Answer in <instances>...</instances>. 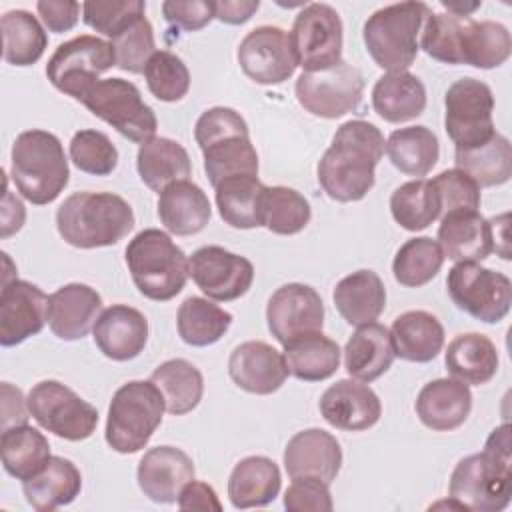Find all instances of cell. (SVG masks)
<instances>
[{
  "instance_id": "ba28073f",
  "label": "cell",
  "mask_w": 512,
  "mask_h": 512,
  "mask_svg": "<svg viewBox=\"0 0 512 512\" xmlns=\"http://www.w3.org/2000/svg\"><path fill=\"white\" fill-rule=\"evenodd\" d=\"M164 410V396L152 380H132L122 384L108 406V446L118 454L140 452L160 426Z\"/></svg>"
},
{
  "instance_id": "bcb514c9",
  "label": "cell",
  "mask_w": 512,
  "mask_h": 512,
  "mask_svg": "<svg viewBox=\"0 0 512 512\" xmlns=\"http://www.w3.org/2000/svg\"><path fill=\"white\" fill-rule=\"evenodd\" d=\"M312 218L308 200L288 186H264L260 198V222L274 234L292 236L302 232Z\"/></svg>"
},
{
  "instance_id": "9c48e42d",
  "label": "cell",
  "mask_w": 512,
  "mask_h": 512,
  "mask_svg": "<svg viewBox=\"0 0 512 512\" xmlns=\"http://www.w3.org/2000/svg\"><path fill=\"white\" fill-rule=\"evenodd\" d=\"M96 118L110 124L116 132L136 144H144L154 138L158 120L154 110L142 100L136 84L122 78L98 80L82 98Z\"/></svg>"
},
{
  "instance_id": "603a6c76",
  "label": "cell",
  "mask_w": 512,
  "mask_h": 512,
  "mask_svg": "<svg viewBox=\"0 0 512 512\" xmlns=\"http://www.w3.org/2000/svg\"><path fill=\"white\" fill-rule=\"evenodd\" d=\"M228 374L238 388L250 394H272L288 378L284 356L262 340L238 344L228 358Z\"/></svg>"
},
{
  "instance_id": "94428289",
  "label": "cell",
  "mask_w": 512,
  "mask_h": 512,
  "mask_svg": "<svg viewBox=\"0 0 512 512\" xmlns=\"http://www.w3.org/2000/svg\"><path fill=\"white\" fill-rule=\"evenodd\" d=\"M260 8L258 0H220L214 2V14L226 24H244Z\"/></svg>"
},
{
  "instance_id": "60d3db41",
  "label": "cell",
  "mask_w": 512,
  "mask_h": 512,
  "mask_svg": "<svg viewBox=\"0 0 512 512\" xmlns=\"http://www.w3.org/2000/svg\"><path fill=\"white\" fill-rule=\"evenodd\" d=\"M384 150L394 168L414 178L426 176L436 166L440 156L438 138L426 126H408L394 130L388 136Z\"/></svg>"
},
{
  "instance_id": "484cf974",
  "label": "cell",
  "mask_w": 512,
  "mask_h": 512,
  "mask_svg": "<svg viewBox=\"0 0 512 512\" xmlns=\"http://www.w3.org/2000/svg\"><path fill=\"white\" fill-rule=\"evenodd\" d=\"M414 408L426 428L450 432L468 420L472 392L468 384L456 378H436L420 388Z\"/></svg>"
},
{
  "instance_id": "7c38bea8",
  "label": "cell",
  "mask_w": 512,
  "mask_h": 512,
  "mask_svg": "<svg viewBox=\"0 0 512 512\" xmlns=\"http://www.w3.org/2000/svg\"><path fill=\"white\" fill-rule=\"evenodd\" d=\"M30 416L58 438L80 442L94 434L98 410L58 380H42L28 392Z\"/></svg>"
},
{
  "instance_id": "f546056e",
  "label": "cell",
  "mask_w": 512,
  "mask_h": 512,
  "mask_svg": "<svg viewBox=\"0 0 512 512\" xmlns=\"http://www.w3.org/2000/svg\"><path fill=\"white\" fill-rule=\"evenodd\" d=\"M82 490V474L76 464L62 456H50L46 466L22 482L26 502L38 512H52L72 504Z\"/></svg>"
},
{
  "instance_id": "d6a6232c",
  "label": "cell",
  "mask_w": 512,
  "mask_h": 512,
  "mask_svg": "<svg viewBox=\"0 0 512 512\" xmlns=\"http://www.w3.org/2000/svg\"><path fill=\"white\" fill-rule=\"evenodd\" d=\"M334 306L350 326L376 322L386 308V288L374 270L344 276L332 292Z\"/></svg>"
},
{
  "instance_id": "8fae6325",
  "label": "cell",
  "mask_w": 512,
  "mask_h": 512,
  "mask_svg": "<svg viewBox=\"0 0 512 512\" xmlns=\"http://www.w3.org/2000/svg\"><path fill=\"white\" fill-rule=\"evenodd\" d=\"M446 288L460 310L486 324H498L512 304L510 278L478 262H456L448 270Z\"/></svg>"
},
{
  "instance_id": "3957f363",
  "label": "cell",
  "mask_w": 512,
  "mask_h": 512,
  "mask_svg": "<svg viewBox=\"0 0 512 512\" xmlns=\"http://www.w3.org/2000/svg\"><path fill=\"white\" fill-rule=\"evenodd\" d=\"M136 224L132 206L112 192H74L56 210V228L74 248L114 246Z\"/></svg>"
},
{
  "instance_id": "e0dca14e",
  "label": "cell",
  "mask_w": 512,
  "mask_h": 512,
  "mask_svg": "<svg viewBox=\"0 0 512 512\" xmlns=\"http://www.w3.org/2000/svg\"><path fill=\"white\" fill-rule=\"evenodd\" d=\"M188 274L208 298L218 302L238 300L254 282L252 262L222 246L198 248L188 258Z\"/></svg>"
},
{
  "instance_id": "681fc988",
  "label": "cell",
  "mask_w": 512,
  "mask_h": 512,
  "mask_svg": "<svg viewBox=\"0 0 512 512\" xmlns=\"http://www.w3.org/2000/svg\"><path fill=\"white\" fill-rule=\"evenodd\" d=\"M148 90L162 102H178L190 90V72L180 56L170 50H156L144 68Z\"/></svg>"
},
{
  "instance_id": "f1b7e54d",
  "label": "cell",
  "mask_w": 512,
  "mask_h": 512,
  "mask_svg": "<svg viewBox=\"0 0 512 512\" xmlns=\"http://www.w3.org/2000/svg\"><path fill=\"white\" fill-rule=\"evenodd\" d=\"M394 358L396 354L390 330L378 322L356 326V332L344 346L346 372L360 382L380 378L384 372H388Z\"/></svg>"
},
{
  "instance_id": "f907efd6",
  "label": "cell",
  "mask_w": 512,
  "mask_h": 512,
  "mask_svg": "<svg viewBox=\"0 0 512 512\" xmlns=\"http://www.w3.org/2000/svg\"><path fill=\"white\" fill-rule=\"evenodd\" d=\"M70 160L92 176H108L118 166V150L100 130H80L70 140Z\"/></svg>"
},
{
  "instance_id": "836d02e7",
  "label": "cell",
  "mask_w": 512,
  "mask_h": 512,
  "mask_svg": "<svg viewBox=\"0 0 512 512\" xmlns=\"http://www.w3.org/2000/svg\"><path fill=\"white\" fill-rule=\"evenodd\" d=\"M390 338L394 354L408 362H430L444 346V328L440 320L426 310H408L392 322Z\"/></svg>"
},
{
  "instance_id": "cb8c5ba5",
  "label": "cell",
  "mask_w": 512,
  "mask_h": 512,
  "mask_svg": "<svg viewBox=\"0 0 512 512\" xmlns=\"http://www.w3.org/2000/svg\"><path fill=\"white\" fill-rule=\"evenodd\" d=\"M342 466V448L338 440L322 428L296 432L284 448L286 474L294 478L312 476L330 484Z\"/></svg>"
},
{
  "instance_id": "d6986e66",
  "label": "cell",
  "mask_w": 512,
  "mask_h": 512,
  "mask_svg": "<svg viewBox=\"0 0 512 512\" xmlns=\"http://www.w3.org/2000/svg\"><path fill=\"white\" fill-rule=\"evenodd\" d=\"M48 296L32 282L12 278L0 292V344L16 346L46 324Z\"/></svg>"
},
{
  "instance_id": "7dc6e473",
  "label": "cell",
  "mask_w": 512,
  "mask_h": 512,
  "mask_svg": "<svg viewBox=\"0 0 512 512\" xmlns=\"http://www.w3.org/2000/svg\"><path fill=\"white\" fill-rule=\"evenodd\" d=\"M390 212L396 224L408 232H420L440 218V204L430 180L416 178L400 184L390 196Z\"/></svg>"
},
{
  "instance_id": "5bb4252c",
  "label": "cell",
  "mask_w": 512,
  "mask_h": 512,
  "mask_svg": "<svg viewBox=\"0 0 512 512\" xmlns=\"http://www.w3.org/2000/svg\"><path fill=\"white\" fill-rule=\"evenodd\" d=\"M364 96V76L342 60L332 68L302 72L296 80V100L312 116L334 120L356 112Z\"/></svg>"
},
{
  "instance_id": "ac0fdd59",
  "label": "cell",
  "mask_w": 512,
  "mask_h": 512,
  "mask_svg": "<svg viewBox=\"0 0 512 512\" xmlns=\"http://www.w3.org/2000/svg\"><path fill=\"white\" fill-rule=\"evenodd\" d=\"M266 322L272 336L284 346L298 336L322 332L324 302L308 284H284L268 300Z\"/></svg>"
},
{
  "instance_id": "30bf717a",
  "label": "cell",
  "mask_w": 512,
  "mask_h": 512,
  "mask_svg": "<svg viewBox=\"0 0 512 512\" xmlns=\"http://www.w3.org/2000/svg\"><path fill=\"white\" fill-rule=\"evenodd\" d=\"M116 66V54L110 42L82 34L58 44L46 64V76L52 86L78 100L98 82V76Z\"/></svg>"
},
{
  "instance_id": "6125c7cd",
  "label": "cell",
  "mask_w": 512,
  "mask_h": 512,
  "mask_svg": "<svg viewBox=\"0 0 512 512\" xmlns=\"http://www.w3.org/2000/svg\"><path fill=\"white\" fill-rule=\"evenodd\" d=\"M26 212H24V204L14 198L6 186V178H4V200H2V238L18 232L24 224Z\"/></svg>"
},
{
  "instance_id": "680465c9",
  "label": "cell",
  "mask_w": 512,
  "mask_h": 512,
  "mask_svg": "<svg viewBox=\"0 0 512 512\" xmlns=\"http://www.w3.org/2000/svg\"><path fill=\"white\" fill-rule=\"evenodd\" d=\"M178 508L180 510H214V512H220L222 510V502L218 500V494L216 490L206 484V482H200V480H192L188 482L180 496H178Z\"/></svg>"
},
{
  "instance_id": "1f68e13d",
  "label": "cell",
  "mask_w": 512,
  "mask_h": 512,
  "mask_svg": "<svg viewBox=\"0 0 512 512\" xmlns=\"http://www.w3.org/2000/svg\"><path fill=\"white\" fill-rule=\"evenodd\" d=\"M512 52V38L504 24L462 18L458 34V64L490 70L502 66Z\"/></svg>"
},
{
  "instance_id": "6f0895ef",
  "label": "cell",
  "mask_w": 512,
  "mask_h": 512,
  "mask_svg": "<svg viewBox=\"0 0 512 512\" xmlns=\"http://www.w3.org/2000/svg\"><path fill=\"white\" fill-rule=\"evenodd\" d=\"M80 4L72 0H38L36 10L44 26L54 32H68L76 26L80 16Z\"/></svg>"
},
{
  "instance_id": "ffe728a7",
  "label": "cell",
  "mask_w": 512,
  "mask_h": 512,
  "mask_svg": "<svg viewBox=\"0 0 512 512\" xmlns=\"http://www.w3.org/2000/svg\"><path fill=\"white\" fill-rule=\"evenodd\" d=\"M322 418L346 432H362L372 428L382 416L378 394L356 378H344L328 386L318 402Z\"/></svg>"
},
{
  "instance_id": "db71d44e",
  "label": "cell",
  "mask_w": 512,
  "mask_h": 512,
  "mask_svg": "<svg viewBox=\"0 0 512 512\" xmlns=\"http://www.w3.org/2000/svg\"><path fill=\"white\" fill-rule=\"evenodd\" d=\"M430 184L440 204V218L450 212H472L480 208V186L458 168L442 170Z\"/></svg>"
},
{
  "instance_id": "f6af8a7d",
  "label": "cell",
  "mask_w": 512,
  "mask_h": 512,
  "mask_svg": "<svg viewBox=\"0 0 512 512\" xmlns=\"http://www.w3.org/2000/svg\"><path fill=\"white\" fill-rule=\"evenodd\" d=\"M214 190L220 218L228 226L240 230L262 226L260 198L264 184L258 176H232L222 180Z\"/></svg>"
},
{
  "instance_id": "b9f144b4",
  "label": "cell",
  "mask_w": 512,
  "mask_h": 512,
  "mask_svg": "<svg viewBox=\"0 0 512 512\" xmlns=\"http://www.w3.org/2000/svg\"><path fill=\"white\" fill-rule=\"evenodd\" d=\"M164 396L166 410L174 416L192 412L204 394L202 372L184 358L162 362L150 376Z\"/></svg>"
},
{
  "instance_id": "74e56055",
  "label": "cell",
  "mask_w": 512,
  "mask_h": 512,
  "mask_svg": "<svg viewBox=\"0 0 512 512\" xmlns=\"http://www.w3.org/2000/svg\"><path fill=\"white\" fill-rule=\"evenodd\" d=\"M340 354V346L332 338L312 332L286 342L282 356L290 376L302 382H322L336 374Z\"/></svg>"
},
{
  "instance_id": "ab89813d",
  "label": "cell",
  "mask_w": 512,
  "mask_h": 512,
  "mask_svg": "<svg viewBox=\"0 0 512 512\" xmlns=\"http://www.w3.org/2000/svg\"><path fill=\"white\" fill-rule=\"evenodd\" d=\"M454 162L480 188L506 184L512 176V148L508 138L498 132L480 146L454 150Z\"/></svg>"
},
{
  "instance_id": "ee69618b",
  "label": "cell",
  "mask_w": 512,
  "mask_h": 512,
  "mask_svg": "<svg viewBox=\"0 0 512 512\" xmlns=\"http://www.w3.org/2000/svg\"><path fill=\"white\" fill-rule=\"evenodd\" d=\"M2 28V58L12 66H32L36 64L46 46L48 36L28 10H8L0 18Z\"/></svg>"
},
{
  "instance_id": "f5cc1de1",
  "label": "cell",
  "mask_w": 512,
  "mask_h": 512,
  "mask_svg": "<svg viewBox=\"0 0 512 512\" xmlns=\"http://www.w3.org/2000/svg\"><path fill=\"white\" fill-rule=\"evenodd\" d=\"M144 12L146 2L142 0H90L82 4L84 24L108 38L118 36Z\"/></svg>"
},
{
  "instance_id": "4dcf8cb0",
  "label": "cell",
  "mask_w": 512,
  "mask_h": 512,
  "mask_svg": "<svg viewBox=\"0 0 512 512\" xmlns=\"http://www.w3.org/2000/svg\"><path fill=\"white\" fill-rule=\"evenodd\" d=\"M282 476L268 456H246L230 472L228 498L234 508H262L276 500Z\"/></svg>"
},
{
  "instance_id": "83f0119b",
  "label": "cell",
  "mask_w": 512,
  "mask_h": 512,
  "mask_svg": "<svg viewBox=\"0 0 512 512\" xmlns=\"http://www.w3.org/2000/svg\"><path fill=\"white\" fill-rule=\"evenodd\" d=\"M210 216L212 206L206 192L190 180L172 182L158 196V218L164 228L176 236L202 232Z\"/></svg>"
},
{
  "instance_id": "9f6ffc18",
  "label": "cell",
  "mask_w": 512,
  "mask_h": 512,
  "mask_svg": "<svg viewBox=\"0 0 512 512\" xmlns=\"http://www.w3.org/2000/svg\"><path fill=\"white\" fill-rule=\"evenodd\" d=\"M162 16L170 26L186 32L200 30L210 24L212 18H216L214 2L210 0H166L162 2Z\"/></svg>"
},
{
  "instance_id": "7a4b0ae2",
  "label": "cell",
  "mask_w": 512,
  "mask_h": 512,
  "mask_svg": "<svg viewBox=\"0 0 512 512\" xmlns=\"http://www.w3.org/2000/svg\"><path fill=\"white\" fill-rule=\"evenodd\" d=\"M510 426L494 428L484 450L462 458L452 470L448 498L458 510L500 512L510 504L512 492Z\"/></svg>"
},
{
  "instance_id": "44dd1931",
  "label": "cell",
  "mask_w": 512,
  "mask_h": 512,
  "mask_svg": "<svg viewBox=\"0 0 512 512\" xmlns=\"http://www.w3.org/2000/svg\"><path fill=\"white\" fill-rule=\"evenodd\" d=\"M196 468L192 458L176 446H156L144 452L138 462V486L152 502L172 504L182 488L192 482Z\"/></svg>"
},
{
  "instance_id": "4316f807",
  "label": "cell",
  "mask_w": 512,
  "mask_h": 512,
  "mask_svg": "<svg viewBox=\"0 0 512 512\" xmlns=\"http://www.w3.org/2000/svg\"><path fill=\"white\" fill-rule=\"evenodd\" d=\"M438 244L444 258L454 262H482L494 252L490 220L478 210L450 212L440 218Z\"/></svg>"
},
{
  "instance_id": "5b68a950",
  "label": "cell",
  "mask_w": 512,
  "mask_h": 512,
  "mask_svg": "<svg viewBox=\"0 0 512 512\" xmlns=\"http://www.w3.org/2000/svg\"><path fill=\"white\" fill-rule=\"evenodd\" d=\"M10 178L32 204L54 202L68 186L70 168L60 138L48 130H24L10 150Z\"/></svg>"
},
{
  "instance_id": "11a10c76",
  "label": "cell",
  "mask_w": 512,
  "mask_h": 512,
  "mask_svg": "<svg viewBox=\"0 0 512 512\" xmlns=\"http://www.w3.org/2000/svg\"><path fill=\"white\" fill-rule=\"evenodd\" d=\"M330 484L320 478H294L284 492V508L288 512H330L334 508Z\"/></svg>"
},
{
  "instance_id": "c3c4849f",
  "label": "cell",
  "mask_w": 512,
  "mask_h": 512,
  "mask_svg": "<svg viewBox=\"0 0 512 512\" xmlns=\"http://www.w3.org/2000/svg\"><path fill=\"white\" fill-rule=\"evenodd\" d=\"M444 264L442 248L430 236H416L406 240L392 262V274L398 284L420 288L440 272Z\"/></svg>"
},
{
  "instance_id": "8d00e7d4",
  "label": "cell",
  "mask_w": 512,
  "mask_h": 512,
  "mask_svg": "<svg viewBox=\"0 0 512 512\" xmlns=\"http://www.w3.org/2000/svg\"><path fill=\"white\" fill-rule=\"evenodd\" d=\"M136 170L140 180L154 192H162L168 184L188 180L192 172L190 156L176 140L154 136L140 144L136 156Z\"/></svg>"
},
{
  "instance_id": "277c9868",
  "label": "cell",
  "mask_w": 512,
  "mask_h": 512,
  "mask_svg": "<svg viewBox=\"0 0 512 512\" xmlns=\"http://www.w3.org/2000/svg\"><path fill=\"white\" fill-rule=\"evenodd\" d=\"M194 138L214 188L232 176H258V152L250 142L246 120L234 108L214 106L202 112L194 126Z\"/></svg>"
},
{
  "instance_id": "6da1fadb",
  "label": "cell",
  "mask_w": 512,
  "mask_h": 512,
  "mask_svg": "<svg viewBox=\"0 0 512 512\" xmlns=\"http://www.w3.org/2000/svg\"><path fill=\"white\" fill-rule=\"evenodd\" d=\"M384 148V136L372 122L348 120L340 124L318 162V184L336 202L362 200L374 186V170Z\"/></svg>"
},
{
  "instance_id": "7402d4cb",
  "label": "cell",
  "mask_w": 512,
  "mask_h": 512,
  "mask_svg": "<svg viewBox=\"0 0 512 512\" xmlns=\"http://www.w3.org/2000/svg\"><path fill=\"white\" fill-rule=\"evenodd\" d=\"M102 314V296L88 284L72 282L48 296L46 322L66 342L84 338Z\"/></svg>"
},
{
  "instance_id": "8992f818",
  "label": "cell",
  "mask_w": 512,
  "mask_h": 512,
  "mask_svg": "<svg viewBox=\"0 0 512 512\" xmlns=\"http://www.w3.org/2000/svg\"><path fill=\"white\" fill-rule=\"evenodd\" d=\"M126 266L138 292L154 302L172 300L188 280V258L162 230L146 228L126 246Z\"/></svg>"
},
{
  "instance_id": "e575fe53",
  "label": "cell",
  "mask_w": 512,
  "mask_h": 512,
  "mask_svg": "<svg viewBox=\"0 0 512 512\" xmlns=\"http://www.w3.org/2000/svg\"><path fill=\"white\" fill-rule=\"evenodd\" d=\"M374 112L390 122L402 124L418 118L426 108V88L422 80L408 70L380 76L372 88Z\"/></svg>"
},
{
  "instance_id": "4fadbf2b",
  "label": "cell",
  "mask_w": 512,
  "mask_h": 512,
  "mask_svg": "<svg viewBox=\"0 0 512 512\" xmlns=\"http://www.w3.org/2000/svg\"><path fill=\"white\" fill-rule=\"evenodd\" d=\"M444 108V128L456 150L480 146L496 134L494 96L486 82L470 76L452 82L444 96Z\"/></svg>"
},
{
  "instance_id": "2e32d148",
  "label": "cell",
  "mask_w": 512,
  "mask_h": 512,
  "mask_svg": "<svg viewBox=\"0 0 512 512\" xmlns=\"http://www.w3.org/2000/svg\"><path fill=\"white\" fill-rule=\"evenodd\" d=\"M236 58L242 72L264 86L286 82L298 66L290 34L278 26H258L250 30L238 44Z\"/></svg>"
},
{
  "instance_id": "f35d334b",
  "label": "cell",
  "mask_w": 512,
  "mask_h": 512,
  "mask_svg": "<svg viewBox=\"0 0 512 512\" xmlns=\"http://www.w3.org/2000/svg\"><path fill=\"white\" fill-rule=\"evenodd\" d=\"M0 456L4 470L24 482L46 466L50 460V444L40 430L28 424L10 426L2 430Z\"/></svg>"
},
{
  "instance_id": "be15d7a7",
  "label": "cell",
  "mask_w": 512,
  "mask_h": 512,
  "mask_svg": "<svg viewBox=\"0 0 512 512\" xmlns=\"http://www.w3.org/2000/svg\"><path fill=\"white\" fill-rule=\"evenodd\" d=\"M442 6L448 10V14H454V16H470L476 8H480V2L462 4V2H446V0H442Z\"/></svg>"
},
{
  "instance_id": "d4e9b609",
  "label": "cell",
  "mask_w": 512,
  "mask_h": 512,
  "mask_svg": "<svg viewBox=\"0 0 512 512\" xmlns=\"http://www.w3.org/2000/svg\"><path fill=\"white\" fill-rule=\"evenodd\" d=\"M92 334L94 344L106 358L126 362L144 350L148 342V320L128 304H112L102 310Z\"/></svg>"
},
{
  "instance_id": "9a60e30c",
  "label": "cell",
  "mask_w": 512,
  "mask_h": 512,
  "mask_svg": "<svg viewBox=\"0 0 512 512\" xmlns=\"http://www.w3.org/2000/svg\"><path fill=\"white\" fill-rule=\"evenodd\" d=\"M344 28L340 14L324 2L302 6L290 34L292 50L304 72H318L342 62Z\"/></svg>"
},
{
  "instance_id": "52a82bcc",
  "label": "cell",
  "mask_w": 512,
  "mask_h": 512,
  "mask_svg": "<svg viewBox=\"0 0 512 512\" xmlns=\"http://www.w3.org/2000/svg\"><path fill=\"white\" fill-rule=\"evenodd\" d=\"M430 14L424 2H396L368 16L362 36L376 66L388 72L408 70L418 56V38Z\"/></svg>"
},
{
  "instance_id": "7bdbcfd3",
  "label": "cell",
  "mask_w": 512,
  "mask_h": 512,
  "mask_svg": "<svg viewBox=\"0 0 512 512\" xmlns=\"http://www.w3.org/2000/svg\"><path fill=\"white\" fill-rule=\"evenodd\" d=\"M232 314L208 298L188 296L176 312L178 336L184 344L204 348L216 344L230 328Z\"/></svg>"
},
{
  "instance_id": "d590c367",
  "label": "cell",
  "mask_w": 512,
  "mask_h": 512,
  "mask_svg": "<svg viewBox=\"0 0 512 512\" xmlns=\"http://www.w3.org/2000/svg\"><path fill=\"white\" fill-rule=\"evenodd\" d=\"M446 370L460 382L482 386L498 372V350L494 342L478 332L458 334L444 354Z\"/></svg>"
},
{
  "instance_id": "91938a15",
  "label": "cell",
  "mask_w": 512,
  "mask_h": 512,
  "mask_svg": "<svg viewBox=\"0 0 512 512\" xmlns=\"http://www.w3.org/2000/svg\"><path fill=\"white\" fill-rule=\"evenodd\" d=\"M28 400L20 388H14L10 382H2V430L10 426L28 424Z\"/></svg>"
},
{
  "instance_id": "816d5d0a",
  "label": "cell",
  "mask_w": 512,
  "mask_h": 512,
  "mask_svg": "<svg viewBox=\"0 0 512 512\" xmlns=\"http://www.w3.org/2000/svg\"><path fill=\"white\" fill-rule=\"evenodd\" d=\"M110 44L116 54V66L130 74H142L148 60L156 52L154 30L146 16L134 20L128 28L114 36Z\"/></svg>"
}]
</instances>
